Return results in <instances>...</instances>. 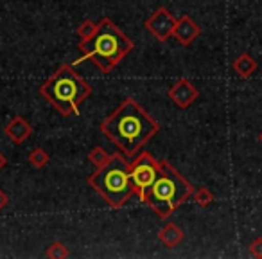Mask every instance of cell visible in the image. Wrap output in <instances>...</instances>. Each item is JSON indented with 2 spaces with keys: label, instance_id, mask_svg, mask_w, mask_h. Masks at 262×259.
I'll return each instance as SVG.
<instances>
[{
  "label": "cell",
  "instance_id": "obj_1",
  "mask_svg": "<svg viewBox=\"0 0 262 259\" xmlns=\"http://www.w3.org/2000/svg\"><path fill=\"white\" fill-rule=\"evenodd\" d=\"M101 132L126 157H135L160 132V123L135 99H124L101 123Z\"/></svg>",
  "mask_w": 262,
  "mask_h": 259
},
{
  "label": "cell",
  "instance_id": "obj_2",
  "mask_svg": "<svg viewBox=\"0 0 262 259\" xmlns=\"http://www.w3.org/2000/svg\"><path fill=\"white\" fill-rule=\"evenodd\" d=\"M135 44L127 38L112 20L106 16L97 24L95 34L86 42H79L77 49L83 52L79 59L72 63L74 67L83 62H92L102 74H110L131 51Z\"/></svg>",
  "mask_w": 262,
  "mask_h": 259
},
{
  "label": "cell",
  "instance_id": "obj_3",
  "mask_svg": "<svg viewBox=\"0 0 262 259\" xmlns=\"http://www.w3.org/2000/svg\"><path fill=\"white\" fill-rule=\"evenodd\" d=\"M40 95L51 103L63 117L77 115L81 105L92 95V85L74 70V65H59V69L40 87Z\"/></svg>",
  "mask_w": 262,
  "mask_h": 259
},
{
  "label": "cell",
  "instance_id": "obj_4",
  "mask_svg": "<svg viewBox=\"0 0 262 259\" xmlns=\"http://www.w3.org/2000/svg\"><path fill=\"white\" fill-rule=\"evenodd\" d=\"M194 194V187L167 161H160V173L151 184L142 202L160 220H169L178 207H182Z\"/></svg>",
  "mask_w": 262,
  "mask_h": 259
},
{
  "label": "cell",
  "instance_id": "obj_5",
  "mask_svg": "<svg viewBox=\"0 0 262 259\" xmlns=\"http://www.w3.org/2000/svg\"><path fill=\"white\" fill-rule=\"evenodd\" d=\"M126 158L124 153H113L108 164L95 169L88 176L92 189L115 211L122 209L135 194V187L129 176V162Z\"/></svg>",
  "mask_w": 262,
  "mask_h": 259
},
{
  "label": "cell",
  "instance_id": "obj_6",
  "mask_svg": "<svg viewBox=\"0 0 262 259\" xmlns=\"http://www.w3.org/2000/svg\"><path fill=\"white\" fill-rule=\"evenodd\" d=\"M158 173H160V161H157L149 151H140L135 161L129 162L131 182L135 187V194L140 200L147 193L151 184L157 180Z\"/></svg>",
  "mask_w": 262,
  "mask_h": 259
},
{
  "label": "cell",
  "instance_id": "obj_7",
  "mask_svg": "<svg viewBox=\"0 0 262 259\" xmlns=\"http://www.w3.org/2000/svg\"><path fill=\"white\" fill-rule=\"evenodd\" d=\"M176 16L171 15L167 8H158L151 16H147L144 27L146 31H149V34L153 38H157L158 42H167L172 36L176 27Z\"/></svg>",
  "mask_w": 262,
  "mask_h": 259
},
{
  "label": "cell",
  "instance_id": "obj_8",
  "mask_svg": "<svg viewBox=\"0 0 262 259\" xmlns=\"http://www.w3.org/2000/svg\"><path fill=\"white\" fill-rule=\"evenodd\" d=\"M167 97L171 99V103H174L176 108L187 110L198 97H200V90H198L187 77H180V79L167 90Z\"/></svg>",
  "mask_w": 262,
  "mask_h": 259
},
{
  "label": "cell",
  "instance_id": "obj_9",
  "mask_svg": "<svg viewBox=\"0 0 262 259\" xmlns=\"http://www.w3.org/2000/svg\"><path fill=\"white\" fill-rule=\"evenodd\" d=\"M200 34H201V27L198 26V24L194 22L189 15H183V16H180V18L176 20V27H174V33H172V36L178 40L180 45L187 47V45L192 44V42L196 40Z\"/></svg>",
  "mask_w": 262,
  "mask_h": 259
},
{
  "label": "cell",
  "instance_id": "obj_10",
  "mask_svg": "<svg viewBox=\"0 0 262 259\" xmlns=\"http://www.w3.org/2000/svg\"><path fill=\"white\" fill-rule=\"evenodd\" d=\"M34 128L24 119L22 115H15L4 128V133L13 144H24L31 135H33Z\"/></svg>",
  "mask_w": 262,
  "mask_h": 259
},
{
  "label": "cell",
  "instance_id": "obj_11",
  "mask_svg": "<svg viewBox=\"0 0 262 259\" xmlns=\"http://www.w3.org/2000/svg\"><path fill=\"white\" fill-rule=\"evenodd\" d=\"M183 236H185V234H183V230L172 222L165 223V225L158 230V240H160L167 248L178 247V245L183 241Z\"/></svg>",
  "mask_w": 262,
  "mask_h": 259
},
{
  "label": "cell",
  "instance_id": "obj_12",
  "mask_svg": "<svg viewBox=\"0 0 262 259\" xmlns=\"http://www.w3.org/2000/svg\"><path fill=\"white\" fill-rule=\"evenodd\" d=\"M232 69L239 77H250V76H253L255 70L258 69V63L253 56H250V54L244 52V54H239L235 59H233Z\"/></svg>",
  "mask_w": 262,
  "mask_h": 259
},
{
  "label": "cell",
  "instance_id": "obj_13",
  "mask_svg": "<svg viewBox=\"0 0 262 259\" xmlns=\"http://www.w3.org/2000/svg\"><path fill=\"white\" fill-rule=\"evenodd\" d=\"M88 161H90V164L94 166L95 169H99V168H102V166H106L110 161H112V155H110L104 148L95 146V148H92L90 153H88Z\"/></svg>",
  "mask_w": 262,
  "mask_h": 259
},
{
  "label": "cell",
  "instance_id": "obj_14",
  "mask_svg": "<svg viewBox=\"0 0 262 259\" xmlns=\"http://www.w3.org/2000/svg\"><path fill=\"white\" fill-rule=\"evenodd\" d=\"M27 161H29V164L33 166L34 169H41L49 164L51 155H49L43 148H34V150L29 153V157H27Z\"/></svg>",
  "mask_w": 262,
  "mask_h": 259
},
{
  "label": "cell",
  "instance_id": "obj_15",
  "mask_svg": "<svg viewBox=\"0 0 262 259\" xmlns=\"http://www.w3.org/2000/svg\"><path fill=\"white\" fill-rule=\"evenodd\" d=\"M45 255L51 259H65V257H69V248H67L65 243H61V241H54V243L47 247Z\"/></svg>",
  "mask_w": 262,
  "mask_h": 259
},
{
  "label": "cell",
  "instance_id": "obj_16",
  "mask_svg": "<svg viewBox=\"0 0 262 259\" xmlns=\"http://www.w3.org/2000/svg\"><path fill=\"white\" fill-rule=\"evenodd\" d=\"M194 202H196L200 207H208V205L214 202V194H212L210 189H207V187H200V189L194 191Z\"/></svg>",
  "mask_w": 262,
  "mask_h": 259
},
{
  "label": "cell",
  "instance_id": "obj_17",
  "mask_svg": "<svg viewBox=\"0 0 262 259\" xmlns=\"http://www.w3.org/2000/svg\"><path fill=\"white\" fill-rule=\"evenodd\" d=\"M95 31H97V24H94L92 20H84V22L77 27L76 33H77V36H79V42H86L94 36Z\"/></svg>",
  "mask_w": 262,
  "mask_h": 259
},
{
  "label": "cell",
  "instance_id": "obj_18",
  "mask_svg": "<svg viewBox=\"0 0 262 259\" xmlns=\"http://www.w3.org/2000/svg\"><path fill=\"white\" fill-rule=\"evenodd\" d=\"M250 252H251V255H255V257H262V237H257V240L251 241Z\"/></svg>",
  "mask_w": 262,
  "mask_h": 259
},
{
  "label": "cell",
  "instance_id": "obj_19",
  "mask_svg": "<svg viewBox=\"0 0 262 259\" xmlns=\"http://www.w3.org/2000/svg\"><path fill=\"white\" fill-rule=\"evenodd\" d=\"M8 204H9V198H8V194H6L4 191L0 189V212L4 211V209H6V205H8Z\"/></svg>",
  "mask_w": 262,
  "mask_h": 259
},
{
  "label": "cell",
  "instance_id": "obj_20",
  "mask_svg": "<svg viewBox=\"0 0 262 259\" xmlns=\"http://www.w3.org/2000/svg\"><path fill=\"white\" fill-rule=\"evenodd\" d=\"M8 166V158H6V155L4 153H0V171Z\"/></svg>",
  "mask_w": 262,
  "mask_h": 259
},
{
  "label": "cell",
  "instance_id": "obj_21",
  "mask_svg": "<svg viewBox=\"0 0 262 259\" xmlns=\"http://www.w3.org/2000/svg\"><path fill=\"white\" fill-rule=\"evenodd\" d=\"M258 141H260V144H262V132H260V135H258Z\"/></svg>",
  "mask_w": 262,
  "mask_h": 259
}]
</instances>
